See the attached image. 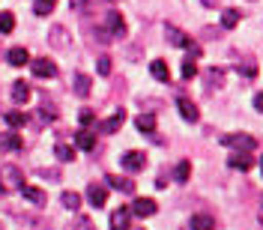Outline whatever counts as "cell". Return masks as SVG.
<instances>
[{"label": "cell", "mask_w": 263, "mask_h": 230, "mask_svg": "<svg viewBox=\"0 0 263 230\" xmlns=\"http://www.w3.org/2000/svg\"><path fill=\"white\" fill-rule=\"evenodd\" d=\"M24 177H21V167L18 164H3L0 167V188L3 191H21V185H24Z\"/></svg>", "instance_id": "cell-1"}, {"label": "cell", "mask_w": 263, "mask_h": 230, "mask_svg": "<svg viewBox=\"0 0 263 230\" xmlns=\"http://www.w3.org/2000/svg\"><path fill=\"white\" fill-rule=\"evenodd\" d=\"M221 144H224V147H233V149H242V152H254V149H257V141H254L251 135H242V131H236V135H224Z\"/></svg>", "instance_id": "cell-2"}, {"label": "cell", "mask_w": 263, "mask_h": 230, "mask_svg": "<svg viewBox=\"0 0 263 230\" xmlns=\"http://www.w3.org/2000/svg\"><path fill=\"white\" fill-rule=\"evenodd\" d=\"M164 33H167V42H171V45H177V48H189L195 57L200 54V48H197V45H195V42H192V39H189L182 30H177L174 24H164Z\"/></svg>", "instance_id": "cell-3"}, {"label": "cell", "mask_w": 263, "mask_h": 230, "mask_svg": "<svg viewBox=\"0 0 263 230\" xmlns=\"http://www.w3.org/2000/svg\"><path fill=\"white\" fill-rule=\"evenodd\" d=\"M120 164H123V170L138 174V170H144V167H147V152L129 149V152H123V156H120Z\"/></svg>", "instance_id": "cell-4"}, {"label": "cell", "mask_w": 263, "mask_h": 230, "mask_svg": "<svg viewBox=\"0 0 263 230\" xmlns=\"http://www.w3.org/2000/svg\"><path fill=\"white\" fill-rule=\"evenodd\" d=\"M87 200H90L93 209H102V206L108 203V188L99 185V182H90V188H87Z\"/></svg>", "instance_id": "cell-5"}, {"label": "cell", "mask_w": 263, "mask_h": 230, "mask_svg": "<svg viewBox=\"0 0 263 230\" xmlns=\"http://www.w3.org/2000/svg\"><path fill=\"white\" fill-rule=\"evenodd\" d=\"M30 69L36 78H54L57 75V66H54V60H45V57H36V60H30Z\"/></svg>", "instance_id": "cell-6"}, {"label": "cell", "mask_w": 263, "mask_h": 230, "mask_svg": "<svg viewBox=\"0 0 263 230\" xmlns=\"http://www.w3.org/2000/svg\"><path fill=\"white\" fill-rule=\"evenodd\" d=\"M129 213L138 215V218H149V215H156V200L153 197H138L129 206Z\"/></svg>", "instance_id": "cell-7"}, {"label": "cell", "mask_w": 263, "mask_h": 230, "mask_svg": "<svg viewBox=\"0 0 263 230\" xmlns=\"http://www.w3.org/2000/svg\"><path fill=\"white\" fill-rule=\"evenodd\" d=\"M24 147V141H21V135L18 131H0V152H15V149Z\"/></svg>", "instance_id": "cell-8"}, {"label": "cell", "mask_w": 263, "mask_h": 230, "mask_svg": "<svg viewBox=\"0 0 263 230\" xmlns=\"http://www.w3.org/2000/svg\"><path fill=\"white\" fill-rule=\"evenodd\" d=\"M123 123H126V111L120 108L117 114H111L108 120H102V123H99V129L105 131V135H114V131H120V126H123Z\"/></svg>", "instance_id": "cell-9"}, {"label": "cell", "mask_w": 263, "mask_h": 230, "mask_svg": "<svg viewBox=\"0 0 263 230\" xmlns=\"http://www.w3.org/2000/svg\"><path fill=\"white\" fill-rule=\"evenodd\" d=\"M228 164L233 170H251L254 167V159H251V152H233L228 159Z\"/></svg>", "instance_id": "cell-10"}, {"label": "cell", "mask_w": 263, "mask_h": 230, "mask_svg": "<svg viewBox=\"0 0 263 230\" xmlns=\"http://www.w3.org/2000/svg\"><path fill=\"white\" fill-rule=\"evenodd\" d=\"M177 108H180L182 120H189V123H197V120H200V111H197V105L192 102V99H180Z\"/></svg>", "instance_id": "cell-11"}, {"label": "cell", "mask_w": 263, "mask_h": 230, "mask_svg": "<svg viewBox=\"0 0 263 230\" xmlns=\"http://www.w3.org/2000/svg\"><path fill=\"white\" fill-rule=\"evenodd\" d=\"M6 63H9V66H24V63H30V51L21 48V45L9 48V51H6Z\"/></svg>", "instance_id": "cell-12"}, {"label": "cell", "mask_w": 263, "mask_h": 230, "mask_svg": "<svg viewBox=\"0 0 263 230\" xmlns=\"http://www.w3.org/2000/svg\"><path fill=\"white\" fill-rule=\"evenodd\" d=\"M129 221H132L129 206H120V209L111 215V230H129Z\"/></svg>", "instance_id": "cell-13"}, {"label": "cell", "mask_w": 263, "mask_h": 230, "mask_svg": "<svg viewBox=\"0 0 263 230\" xmlns=\"http://www.w3.org/2000/svg\"><path fill=\"white\" fill-rule=\"evenodd\" d=\"M75 147L84 149V152H93V149H96V135L87 131V129H81L78 135H75Z\"/></svg>", "instance_id": "cell-14"}, {"label": "cell", "mask_w": 263, "mask_h": 230, "mask_svg": "<svg viewBox=\"0 0 263 230\" xmlns=\"http://www.w3.org/2000/svg\"><path fill=\"white\" fill-rule=\"evenodd\" d=\"M108 33L111 36H126V21H123V15L120 12H108Z\"/></svg>", "instance_id": "cell-15"}, {"label": "cell", "mask_w": 263, "mask_h": 230, "mask_svg": "<svg viewBox=\"0 0 263 230\" xmlns=\"http://www.w3.org/2000/svg\"><path fill=\"white\" fill-rule=\"evenodd\" d=\"M189 227H192V230H215V221H213V215L197 213V215L189 218Z\"/></svg>", "instance_id": "cell-16"}, {"label": "cell", "mask_w": 263, "mask_h": 230, "mask_svg": "<svg viewBox=\"0 0 263 230\" xmlns=\"http://www.w3.org/2000/svg\"><path fill=\"white\" fill-rule=\"evenodd\" d=\"M149 72H153V78H156V81L171 84V69H167L164 60H153V63H149Z\"/></svg>", "instance_id": "cell-17"}, {"label": "cell", "mask_w": 263, "mask_h": 230, "mask_svg": "<svg viewBox=\"0 0 263 230\" xmlns=\"http://www.w3.org/2000/svg\"><path fill=\"white\" fill-rule=\"evenodd\" d=\"M27 99H30V84L27 81H15L12 84V102H15V105H24Z\"/></svg>", "instance_id": "cell-18"}, {"label": "cell", "mask_w": 263, "mask_h": 230, "mask_svg": "<svg viewBox=\"0 0 263 230\" xmlns=\"http://www.w3.org/2000/svg\"><path fill=\"white\" fill-rule=\"evenodd\" d=\"M135 126H138V131H144V135H156V114H138Z\"/></svg>", "instance_id": "cell-19"}, {"label": "cell", "mask_w": 263, "mask_h": 230, "mask_svg": "<svg viewBox=\"0 0 263 230\" xmlns=\"http://www.w3.org/2000/svg\"><path fill=\"white\" fill-rule=\"evenodd\" d=\"M54 156H57L60 162H72V159H75V147L66 144V141H57V144H54Z\"/></svg>", "instance_id": "cell-20"}, {"label": "cell", "mask_w": 263, "mask_h": 230, "mask_svg": "<svg viewBox=\"0 0 263 230\" xmlns=\"http://www.w3.org/2000/svg\"><path fill=\"white\" fill-rule=\"evenodd\" d=\"M21 195L27 197L30 203H36V206H42V203H45V191H42V188H33V185H21Z\"/></svg>", "instance_id": "cell-21"}, {"label": "cell", "mask_w": 263, "mask_h": 230, "mask_svg": "<svg viewBox=\"0 0 263 230\" xmlns=\"http://www.w3.org/2000/svg\"><path fill=\"white\" fill-rule=\"evenodd\" d=\"M239 12H236V9H221V27H224V30H233V27H236V24H239Z\"/></svg>", "instance_id": "cell-22"}, {"label": "cell", "mask_w": 263, "mask_h": 230, "mask_svg": "<svg viewBox=\"0 0 263 230\" xmlns=\"http://www.w3.org/2000/svg\"><path fill=\"white\" fill-rule=\"evenodd\" d=\"M108 185H111V188H120V191H126V195L135 191V182L126 180V177H108Z\"/></svg>", "instance_id": "cell-23"}, {"label": "cell", "mask_w": 263, "mask_h": 230, "mask_svg": "<svg viewBox=\"0 0 263 230\" xmlns=\"http://www.w3.org/2000/svg\"><path fill=\"white\" fill-rule=\"evenodd\" d=\"M60 203H63L66 209H78V206H81V195H78V191H63V195H60Z\"/></svg>", "instance_id": "cell-24"}, {"label": "cell", "mask_w": 263, "mask_h": 230, "mask_svg": "<svg viewBox=\"0 0 263 230\" xmlns=\"http://www.w3.org/2000/svg\"><path fill=\"white\" fill-rule=\"evenodd\" d=\"M3 120H6V126H9L12 131H15V129H21V126L27 123V117L21 114V111H9V114L3 117Z\"/></svg>", "instance_id": "cell-25"}, {"label": "cell", "mask_w": 263, "mask_h": 230, "mask_svg": "<svg viewBox=\"0 0 263 230\" xmlns=\"http://www.w3.org/2000/svg\"><path fill=\"white\" fill-rule=\"evenodd\" d=\"M12 30H15V15L12 12H0V33L9 36Z\"/></svg>", "instance_id": "cell-26"}, {"label": "cell", "mask_w": 263, "mask_h": 230, "mask_svg": "<svg viewBox=\"0 0 263 230\" xmlns=\"http://www.w3.org/2000/svg\"><path fill=\"white\" fill-rule=\"evenodd\" d=\"M54 6H57V0H33L36 15H48V12H54Z\"/></svg>", "instance_id": "cell-27"}, {"label": "cell", "mask_w": 263, "mask_h": 230, "mask_svg": "<svg viewBox=\"0 0 263 230\" xmlns=\"http://www.w3.org/2000/svg\"><path fill=\"white\" fill-rule=\"evenodd\" d=\"M75 93H78V96H90V78H87L84 72L75 75Z\"/></svg>", "instance_id": "cell-28"}, {"label": "cell", "mask_w": 263, "mask_h": 230, "mask_svg": "<svg viewBox=\"0 0 263 230\" xmlns=\"http://www.w3.org/2000/svg\"><path fill=\"white\" fill-rule=\"evenodd\" d=\"M66 30L63 27H60V24H54V27H51V45H54V48H66Z\"/></svg>", "instance_id": "cell-29"}, {"label": "cell", "mask_w": 263, "mask_h": 230, "mask_svg": "<svg viewBox=\"0 0 263 230\" xmlns=\"http://www.w3.org/2000/svg\"><path fill=\"white\" fill-rule=\"evenodd\" d=\"M189 174H192V164L189 162H180L174 167V180L177 182H189Z\"/></svg>", "instance_id": "cell-30"}, {"label": "cell", "mask_w": 263, "mask_h": 230, "mask_svg": "<svg viewBox=\"0 0 263 230\" xmlns=\"http://www.w3.org/2000/svg\"><path fill=\"white\" fill-rule=\"evenodd\" d=\"M197 75V63L195 60H182V78L189 81V78H195Z\"/></svg>", "instance_id": "cell-31"}, {"label": "cell", "mask_w": 263, "mask_h": 230, "mask_svg": "<svg viewBox=\"0 0 263 230\" xmlns=\"http://www.w3.org/2000/svg\"><path fill=\"white\" fill-rule=\"evenodd\" d=\"M96 69H99V75H111V57H108V54H102V57H99V63H96Z\"/></svg>", "instance_id": "cell-32"}, {"label": "cell", "mask_w": 263, "mask_h": 230, "mask_svg": "<svg viewBox=\"0 0 263 230\" xmlns=\"http://www.w3.org/2000/svg\"><path fill=\"white\" fill-rule=\"evenodd\" d=\"M78 120H81V126H84V129H87V126H93V123H96V114H93L90 108H84V111H81V117H78Z\"/></svg>", "instance_id": "cell-33"}, {"label": "cell", "mask_w": 263, "mask_h": 230, "mask_svg": "<svg viewBox=\"0 0 263 230\" xmlns=\"http://www.w3.org/2000/svg\"><path fill=\"white\" fill-rule=\"evenodd\" d=\"M239 72H242V75H246V78H254V75H257V66L251 63V60H246V63L239 66Z\"/></svg>", "instance_id": "cell-34"}, {"label": "cell", "mask_w": 263, "mask_h": 230, "mask_svg": "<svg viewBox=\"0 0 263 230\" xmlns=\"http://www.w3.org/2000/svg\"><path fill=\"white\" fill-rule=\"evenodd\" d=\"M210 81H215V87H221V78H224V72L221 69H210V75H206Z\"/></svg>", "instance_id": "cell-35"}, {"label": "cell", "mask_w": 263, "mask_h": 230, "mask_svg": "<svg viewBox=\"0 0 263 230\" xmlns=\"http://www.w3.org/2000/svg\"><path fill=\"white\" fill-rule=\"evenodd\" d=\"M84 6H87V0H69V9L72 12H81Z\"/></svg>", "instance_id": "cell-36"}, {"label": "cell", "mask_w": 263, "mask_h": 230, "mask_svg": "<svg viewBox=\"0 0 263 230\" xmlns=\"http://www.w3.org/2000/svg\"><path fill=\"white\" fill-rule=\"evenodd\" d=\"M254 108L263 114V93H257V96H254Z\"/></svg>", "instance_id": "cell-37"}, {"label": "cell", "mask_w": 263, "mask_h": 230, "mask_svg": "<svg viewBox=\"0 0 263 230\" xmlns=\"http://www.w3.org/2000/svg\"><path fill=\"white\" fill-rule=\"evenodd\" d=\"M257 218H260V224H263V195H260V209H257Z\"/></svg>", "instance_id": "cell-38"}, {"label": "cell", "mask_w": 263, "mask_h": 230, "mask_svg": "<svg viewBox=\"0 0 263 230\" xmlns=\"http://www.w3.org/2000/svg\"><path fill=\"white\" fill-rule=\"evenodd\" d=\"M215 3H218V0H203V6H215Z\"/></svg>", "instance_id": "cell-39"}, {"label": "cell", "mask_w": 263, "mask_h": 230, "mask_svg": "<svg viewBox=\"0 0 263 230\" xmlns=\"http://www.w3.org/2000/svg\"><path fill=\"white\" fill-rule=\"evenodd\" d=\"M260 170H263V156H260Z\"/></svg>", "instance_id": "cell-40"}]
</instances>
